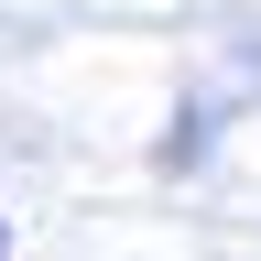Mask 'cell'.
<instances>
[{
	"label": "cell",
	"mask_w": 261,
	"mask_h": 261,
	"mask_svg": "<svg viewBox=\"0 0 261 261\" xmlns=\"http://www.w3.org/2000/svg\"><path fill=\"white\" fill-rule=\"evenodd\" d=\"M0 250H11V228H0Z\"/></svg>",
	"instance_id": "cell-1"
}]
</instances>
